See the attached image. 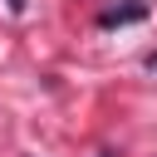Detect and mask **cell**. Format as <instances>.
<instances>
[{
    "instance_id": "obj_1",
    "label": "cell",
    "mask_w": 157,
    "mask_h": 157,
    "mask_svg": "<svg viewBox=\"0 0 157 157\" xmlns=\"http://www.w3.org/2000/svg\"><path fill=\"white\" fill-rule=\"evenodd\" d=\"M137 20H147V5H142V0H132V5H113V10H98V25H103V29H113V25H137Z\"/></svg>"
},
{
    "instance_id": "obj_2",
    "label": "cell",
    "mask_w": 157,
    "mask_h": 157,
    "mask_svg": "<svg viewBox=\"0 0 157 157\" xmlns=\"http://www.w3.org/2000/svg\"><path fill=\"white\" fill-rule=\"evenodd\" d=\"M5 5H10V10H15V15H20V10H25V0H5Z\"/></svg>"
},
{
    "instance_id": "obj_4",
    "label": "cell",
    "mask_w": 157,
    "mask_h": 157,
    "mask_svg": "<svg viewBox=\"0 0 157 157\" xmlns=\"http://www.w3.org/2000/svg\"><path fill=\"white\" fill-rule=\"evenodd\" d=\"M98 157H113V152H98Z\"/></svg>"
},
{
    "instance_id": "obj_3",
    "label": "cell",
    "mask_w": 157,
    "mask_h": 157,
    "mask_svg": "<svg viewBox=\"0 0 157 157\" xmlns=\"http://www.w3.org/2000/svg\"><path fill=\"white\" fill-rule=\"evenodd\" d=\"M147 69H157V49H152V54H147Z\"/></svg>"
}]
</instances>
